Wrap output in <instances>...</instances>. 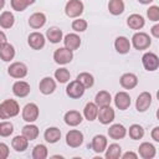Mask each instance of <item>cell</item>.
<instances>
[{
    "label": "cell",
    "mask_w": 159,
    "mask_h": 159,
    "mask_svg": "<svg viewBox=\"0 0 159 159\" xmlns=\"http://www.w3.org/2000/svg\"><path fill=\"white\" fill-rule=\"evenodd\" d=\"M19 112H20V106L15 99L9 98L0 103V118L1 119L15 117L19 114Z\"/></svg>",
    "instance_id": "cell-1"
},
{
    "label": "cell",
    "mask_w": 159,
    "mask_h": 159,
    "mask_svg": "<svg viewBox=\"0 0 159 159\" xmlns=\"http://www.w3.org/2000/svg\"><path fill=\"white\" fill-rule=\"evenodd\" d=\"M83 2L81 0H70L65 6V12L68 17H80L83 12Z\"/></svg>",
    "instance_id": "cell-2"
},
{
    "label": "cell",
    "mask_w": 159,
    "mask_h": 159,
    "mask_svg": "<svg viewBox=\"0 0 159 159\" xmlns=\"http://www.w3.org/2000/svg\"><path fill=\"white\" fill-rule=\"evenodd\" d=\"M152 43V40L145 32H137L132 37V45L135 50H147Z\"/></svg>",
    "instance_id": "cell-3"
},
{
    "label": "cell",
    "mask_w": 159,
    "mask_h": 159,
    "mask_svg": "<svg viewBox=\"0 0 159 159\" xmlns=\"http://www.w3.org/2000/svg\"><path fill=\"white\" fill-rule=\"evenodd\" d=\"M84 91H86V88H84L83 84H82L80 81H77V80L71 81V82L67 84V87H66V93H67V96H68L70 98H73V99L81 98V97L84 94Z\"/></svg>",
    "instance_id": "cell-4"
},
{
    "label": "cell",
    "mask_w": 159,
    "mask_h": 159,
    "mask_svg": "<svg viewBox=\"0 0 159 159\" xmlns=\"http://www.w3.org/2000/svg\"><path fill=\"white\" fill-rule=\"evenodd\" d=\"M72 58H73L72 51H70L66 47H60L53 52V60L58 65H67L72 61Z\"/></svg>",
    "instance_id": "cell-5"
},
{
    "label": "cell",
    "mask_w": 159,
    "mask_h": 159,
    "mask_svg": "<svg viewBox=\"0 0 159 159\" xmlns=\"http://www.w3.org/2000/svg\"><path fill=\"white\" fill-rule=\"evenodd\" d=\"M142 63L147 71H155L159 67V57L153 52H145L142 57Z\"/></svg>",
    "instance_id": "cell-6"
},
{
    "label": "cell",
    "mask_w": 159,
    "mask_h": 159,
    "mask_svg": "<svg viewBox=\"0 0 159 159\" xmlns=\"http://www.w3.org/2000/svg\"><path fill=\"white\" fill-rule=\"evenodd\" d=\"M39 113H40V111H39L37 104L27 103L22 108V119L29 122V123H32V122H35L39 118Z\"/></svg>",
    "instance_id": "cell-7"
},
{
    "label": "cell",
    "mask_w": 159,
    "mask_h": 159,
    "mask_svg": "<svg viewBox=\"0 0 159 159\" xmlns=\"http://www.w3.org/2000/svg\"><path fill=\"white\" fill-rule=\"evenodd\" d=\"M114 109L111 108V106H104V107H99L98 108V114L97 118L102 124H109L114 120Z\"/></svg>",
    "instance_id": "cell-8"
},
{
    "label": "cell",
    "mask_w": 159,
    "mask_h": 159,
    "mask_svg": "<svg viewBox=\"0 0 159 159\" xmlns=\"http://www.w3.org/2000/svg\"><path fill=\"white\" fill-rule=\"evenodd\" d=\"M7 73L14 78H24L27 75V66L22 62H14L9 66Z\"/></svg>",
    "instance_id": "cell-9"
},
{
    "label": "cell",
    "mask_w": 159,
    "mask_h": 159,
    "mask_svg": "<svg viewBox=\"0 0 159 159\" xmlns=\"http://www.w3.org/2000/svg\"><path fill=\"white\" fill-rule=\"evenodd\" d=\"M66 143L71 148H78L83 143V134L77 129H71L66 134Z\"/></svg>",
    "instance_id": "cell-10"
},
{
    "label": "cell",
    "mask_w": 159,
    "mask_h": 159,
    "mask_svg": "<svg viewBox=\"0 0 159 159\" xmlns=\"http://www.w3.org/2000/svg\"><path fill=\"white\" fill-rule=\"evenodd\" d=\"M45 36L41 34V32H31L27 37V42H29V46L34 50H41L43 46H45Z\"/></svg>",
    "instance_id": "cell-11"
},
{
    "label": "cell",
    "mask_w": 159,
    "mask_h": 159,
    "mask_svg": "<svg viewBox=\"0 0 159 159\" xmlns=\"http://www.w3.org/2000/svg\"><path fill=\"white\" fill-rule=\"evenodd\" d=\"M150 104H152V94L149 92H142L135 101V108L138 112H145Z\"/></svg>",
    "instance_id": "cell-12"
},
{
    "label": "cell",
    "mask_w": 159,
    "mask_h": 159,
    "mask_svg": "<svg viewBox=\"0 0 159 159\" xmlns=\"http://www.w3.org/2000/svg\"><path fill=\"white\" fill-rule=\"evenodd\" d=\"M30 91H31L30 84L27 82H25V81H16L12 84V93L16 97L24 98V97H26L30 93Z\"/></svg>",
    "instance_id": "cell-13"
},
{
    "label": "cell",
    "mask_w": 159,
    "mask_h": 159,
    "mask_svg": "<svg viewBox=\"0 0 159 159\" xmlns=\"http://www.w3.org/2000/svg\"><path fill=\"white\" fill-rule=\"evenodd\" d=\"M114 103H116V107L120 111H125L129 106H130V96L127 93V92H118L116 93V97H114Z\"/></svg>",
    "instance_id": "cell-14"
},
{
    "label": "cell",
    "mask_w": 159,
    "mask_h": 159,
    "mask_svg": "<svg viewBox=\"0 0 159 159\" xmlns=\"http://www.w3.org/2000/svg\"><path fill=\"white\" fill-rule=\"evenodd\" d=\"M39 88H40V92L42 94H51L53 93V91L56 89V82L53 78L51 77H43L41 81H40V84H39Z\"/></svg>",
    "instance_id": "cell-15"
},
{
    "label": "cell",
    "mask_w": 159,
    "mask_h": 159,
    "mask_svg": "<svg viewBox=\"0 0 159 159\" xmlns=\"http://www.w3.org/2000/svg\"><path fill=\"white\" fill-rule=\"evenodd\" d=\"M65 47L70 51H75L81 46V37L77 34H67L63 39Z\"/></svg>",
    "instance_id": "cell-16"
},
{
    "label": "cell",
    "mask_w": 159,
    "mask_h": 159,
    "mask_svg": "<svg viewBox=\"0 0 159 159\" xmlns=\"http://www.w3.org/2000/svg\"><path fill=\"white\" fill-rule=\"evenodd\" d=\"M63 119H65V123L67 125H70V127H76V125L81 124L82 120H83L82 119V114L78 111H68V112H66Z\"/></svg>",
    "instance_id": "cell-17"
},
{
    "label": "cell",
    "mask_w": 159,
    "mask_h": 159,
    "mask_svg": "<svg viewBox=\"0 0 159 159\" xmlns=\"http://www.w3.org/2000/svg\"><path fill=\"white\" fill-rule=\"evenodd\" d=\"M125 134H127L125 127H124L123 124H119V123L112 124V125L109 127V129H108V135H109V138H112V139H114V140H118V139L124 138Z\"/></svg>",
    "instance_id": "cell-18"
},
{
    "label": "cell",
    "mask_w": 159,
    "mask_h": 159,
    "mask_svg": "<svg viewBox=\"0 0 159 159\" xmlns=\"http://www.w3.org/2000/svg\"><path fill=\"white\" fill-rule=\"evenodd\" d=\"M119 82H120V86L123 88L132 89L138 84V77L134 73H130V72L129 73H124V75H122Z\"/></svg>",
    "instance_id": "cell-19"
},
{
    "label": "cell",
    "mask_w": 159,
    "mask_h": 159,
    "mask_svg": "<svg viewBox=\"0 0 159 159\" xmlns=\"http://www.w3.org/2000/svg\"><path fill=\"white\" fill-rule=\"evenodd\" d=\"M138 152H139V155L143 159H152V158L155 157V147L152 143H148V142L142 143L138 148Z\"/></svg>",
    "instance_id": "cell-20"
},
{
    "label": "cell",
    "mask_w": 159,
    "mask_h": 159,
    "mask_svg": "<svg viewBox=\"0 0 159 159\" xmlns=\"http://www.w3.org/2000/svg\"><path fill=\"white\" fill-rule=\"evenodd\" d=\"M15 57V48L11 43L5 42L2 45H0V58L5 62L11 61Z\"/></svg>",
    "instance_id": "cell-21"
},
{
    "label": "cell",
    "mask_w": 159,
    "mask_h": 159,
    "mask_svg": "<svg viewBox=\"0 0 159 159\" xmlns=\"http://www.w3.org/2000/svg\"><path fill=\"white\" fill-rule=\"evenodd\" d=\"M144 24H145V20H144V17H143L142 15H139V14H132V15H129L128 19H127V25H128L132 30H140V29H143Z\"/></svg>",
    "instance_id": "cell-22"
},
{
    "label": "cell",
    "mask_w": 159,
    "mask_h": 159,
    "mask_svg": "<svg viewBox=\"0 0 159 159\" xmlns=\"http://www.w3.org/2000/svg\"><path fill=\"white\" fill-rule=\"evenodd\" d=\"M114 47H116V51L118 53L125 55L130 50V42L125 36H118L114 41Z\"/></svg>",
    "instance_id": "cell-23"
},
{
    "label": "cell",
    "mask_w": 159,
    "mask_h": 159,
    "mask_svg": "<svg viewBox=\"0 0 159 159\" xmlns=\"http://www.w3.org/2000/svg\"><path fill=\"white\" fill-rule=\"evenodd\" d=\"M43 138L50 144L57 143L60 140V138H61V130L57 127H48L43 133Z\"/></svg>",
    "instance_id": "cell-24"
},
{
    "label": "cell",
    "mask_w": 159,
    "mask_h": 159,
    "mask_svg": "<svg viewBox=\"0 0 159 159\" xmlns=\"http://www.w3.org/2000/svg\"><path fill=\"white\" fill-rule=\"evenodd\" d=\"M92 149L96 152V153H102L106 150L107 148V138L103 135V134H97L93 137L92 139V144H91Z\"/></svg>",
    "instance_id": "cell-25"
},
{
    "label": "cell",
    "mask_w": 159,
    "mask_h": 159,
    "mask_svg": "<svg viewBox=\"0 0 159 159\" xmlns=\"http://www.w3.org/2000/svg\"><path fill=\"white\" fill-rule=\"evenodd\" d=\"M46 24V15L43 12H35L29 17V25L32 29H41Z\"/></svg>",
    "instance_id": "cell-26"
},
{
    "label": "cell",
    "mask_w": 159,
    "mask_h": 159,
    "mask_svg": "<svg viewBox=\"0 0 159 159\" xmlns=\"http://www.w3.org/2000/svg\"><path fill=\"white\" fill-rule=\"evenodd\" d=\"M97 114H98V106L94 103V102H88L86 106H84V109H83V116L87 120L92 122L97 118Z\"/></svg>",
    "instance_id": "cell-27"
},
{
    "label": "cell",
    "mask_w": 159,
    "mask_h": 159,
    "mask_svg": "<svg viewBox=\"0 0 159 159\" xmlns=\"http://www.w3.org/2000/svg\"><path fill=\"white\" fill-rule=\"evenodd\" d=\"M111 102H112V97H111V93L107 91H99L94 97V103L98 107L111 106Z\"/></svg>",
    "instance_id": "cell-28"
},
{
    "label": "cell",
    "mask_w": 159,
    "mask_h": 159,
    "mask_svg": "<svg viewBox=\"0 0 159 159\" xmlns=\"http://www.w3.org/2000/svg\"><path fill=\"white\" fill-rule=\"evenodd\" d=\"M27 145H29V140L22 134L14 137V139L11 140V147L16 152H25L27 149Z\"/></svg>",
    "instance_id": "cell-29"
},
{
    "label": "cell",
    "mask_w": 159,
    "mask_h": 159,
    "mask_svg": "<svg viewBox=\"0 0 159 159\" xmlns=\"http://www.w3.org/2000/svg\"><path fill=\"white\" fill-rule=\"evenodd\" d=\"M46 36L51 43H58L60 41H62L63 34H62V30L58 27H50L46 31Z\"/></svg>",
    "instance_id": "cell-30"
},
{
    "label": "cell",
    "mask_w": 159,
    "mask_h": 159,
    "mask_svg": "<svg viewBox=\"0 0 159 159\" xmlns=\"http://www.w3.org/2000/svg\"><path fill=\"white\" fill-rule=\"evenodd\" d=\"M15 22V16L11 11H4L0 15V26L2 29H10L14 26Z\"/></svg>",
    "instance_id": "cell-31"
},
{
    "label": "cell",
    "mask_w": 159,
    "mask_h": 159,
    "mask_svg": "<svg viewBox=\"0 0 159 159\" xmlns=\"http://www.w3.org/2000/svg\"><path fill=\"white\" fill-rule=\"evenodd\" d=\"M39 128L35 124H26L22 128V135L27 139V140H35L39 137Z\"/></svg>",
    "instance_id": "cell-32"
},
{
    "label": "cell",
    "mask_w": 159,
    "mask_h": 159,
    "mask_svg": "<svg viewBox=\"0 0 159 159\" xmlns=\"http://www.w3.org/2000/svg\"><path fill=\"white\" fill-rule=\"evenodd\" d=\"M122 155V148L119 144H111L108 148H106V158L107 159H118Z\"/></svg>",
    "instance_id": "cell-33"
},
{
    "label": "cell",
    "mask_w": 159,
    "mask_h": 159,
    "mask_svg": "<svg viewBox=\"0 0 159 159\" xmlns=\"http://www.w3.org/2000/svg\"><path fill=\"white\" fill-rule=\"evenodd\" d=\"M108 10L112 15H120L124 11V2L123 0H109Z\"/></svg>",
    "instance_id": "cell-34"
},
{
    "label": "cell",
    "mask_w": 159,
    "mask_h": 159,
    "mask_svg": "<svg viewBox=\"0 0 159 159\" xmlns=\"http://www.w3.org/2000/svg\"><path fill=\"white\" fill-rule=\"evenodd\" d=\"M128 133H129V137H130L133 140H139V139H142L143 135H144V129H143V127L139 125V124H132V125L129 127Z\"/></svg>",
    "instance_id": "cell-35"
},
{
    "label": "cell",
    "mask_w": 159,
    "mask_h": 159,
    "mask_svg": "<svg viewBox=\"0 0 159 159\" xmlns=\"http://www.w3.org/2000/svg\"><path fill=\"white\" fill-rule=\"evenodd\" d=\"M77 81H80L84 88H91L93 84H94V78L91 73L88 72H82L77 76Z\"/></svg>",
    "instance_id": "cell-36"
},
{
    "label": "cell",
    "mask_w": 159,
    "mask_h": 159,
    "mask_svg": "<svg viewBox=\"0 0 159 159\" xmlns=\"http://www.w3.org/2000/svg\"><path fill=\"white\" fill-rule=\"evenodd\" d=\"M48 155L47 148L43 144H37L32 149V158L34 159H46Z\"/></svg>",
    "instance_id": "cell-37"
},
{
    "label": "cell",
    "mask_w": 159,
    "mask_h": 159,
    "mask_svg": "<svg viewBox=\"0 0 159 159\" xmlns=\"http://www.w3.org/2000/svg\"><path fill=\"white\" fill-rule=\"evenodd\" d=\"M70 77H71V73L67 68L62 67V68H58L55 71V78L60 82V83H66L67 81H70Z\"/></svg>",
    "instance_id": "cell-38"
},
{
    "label": "cell",
    "mask_w": 159,
    "mask_h": 159,
    "mask_svg": "<svg viewBox=\"0 0 159 159\" xmlns=\"http://www.w3.org/2000/svg\"><path fill=\"white\" fill-rule=\"evenodd\" d=\"M14 132V124L11 122L0 123V137H9Z\"/></svg>",
    "instance_id": "cell-39"
},
{
    "label": "cell",
    "mask_w": 159,
    "mask_h": 159,
    "mask_svg": "<svg viewBox=\"0 0 159 159\" xmlns=\"http://www.w3.org/2000/svg\"><path fill=\"white\" fill-rule=\"evenodd\" d=\"M72 30H75L76 32H83L87 30V21L83 19H76L72 21Z\"/></svg>",
    "instance_id": "cell-40"
},
{
    "label": "cell",
    "mask_w": 159,
    "mask_h": 159,
    "mask_svg": "<svg viewBox=\"0 0 159 159\" xmlns=\"http://www.w3.org/2000/svg\"><path fill=\"white\" fill-rule=\"evenodd\" d=\"M147 16L152 21H159V6L157 5L149 6V9L147 10Z\"/></svg>",
    "instance_id": "cell-41"
},
{
    "label": "cell",
    "mask_w": 159,
    "mask_h": 159,
    "mask_svg": "<svg viewBox=\"0 0 159 159\" xmlns=\"http://www.w3.org/2000/svg\"><path fill=\"white\" fill-rule=\"evenodd\" d=\"M29 5L25 0H11V7L15 11H24Z\"/></svg>",
    "instance_id": "cell-42"
},
{
    "label": "cell",
    "mask_w": 159,
    "mask_h": 159,
    "mask_svg": "<svg viewBox=\"0 0 159 159\" xmlns=\"http://www.w3.org/2000/svg\"><path fill=\"white\" fill-rule=\"evenodd\" d=\"M10 154L9 147L5 143H0V159H6Z\"/></svg>",
    "instance_id": "cell-43"
},
{
    "label": "cell",
    "mask_w": 159,
    "mask_h": 159,
    "mask_svg": "<svg viewBox=\"0 0 159 159\" xmlns=\"http://www.w3.org/2000/svg\"><path fill=\"white\" fill-rule=\"evenodd\" d=\"M152 138L155 142H159V127L153 128V130H152Z\"/></svg>",
    "instance_id": "cell-44"
},
{
    "label": "cell",
    "mask_w": 159,
    "mask_h": 159,
    "mask_svg": "<svg viewBox=\"0 0 159 159\" xmlns=\"http://www.w3.org/2000/svg\"><path fill=\"white\" fill-rule=\"evenodd\" d=\"M120 157H122V159H128V158L137 159V158H138V155H137L135 153H133V152H127V153H124V154L120 155Z\"/></svg>",
    "instance_id": "cell-45"
},
{
    "label": "cell",
    "mask_w": 159,
    "mask_h": 159,
    "mask_svg": "<svg viewBox=\"0 0 159 159\" xmlns=\"http://www.w3.org/2000/svg\"><path fill=\"white\" fill-rule=\"evenodd\" d=\"M150 31H152V35H153L154 37H157V39L159 37V25H158V24H157V25H154V26L152 27V30H150Z\"/></svg>",
    "instance_id": "cell-46"
},
{
    "label": "cell",
    "mask_w": 159,
    "mask_h": 159,
    "mask_svg": "<svg viewBox=\"0 0 159 159\" xmlns=\"http://www.w3.org/2000/svg\"><path fill=\"white\" fill-rule=\"evenodd\" d=\"M5 42H6V35L2 31H0V45H2Z\"/></svg>",
    "instance_id": "cell-47"
},
{
    "label": "cell",
    "mask_w": 159,
    "mask_h": 159,
    "mask_svg": "<svg viewBox=\"0 0 159 159\" xmlns=\"http://www.w3.org/2000/svg\"><path fill=\"white\" fill-rule=\"evenodd\" d=\"M140 4H144V5H147V4H150V2H153L154 0H138Z\"/></svg>",
    "instance_id": "cell-48"
},
{
    "label": "cell",
    "mask_w": 159,
    "mask_h": 159,
    "mask_svg": "<svg viewBox=\"0 0 159 159\" xmlns=\"http://www.w3.org/2000/svg\"><path fill=\"white\" fill-rule=\"evenodd\" d=\"M4 6H5V0H0V10H2Z\"/></svg>",
    "instance_id": "cell-49"
},
{
    "label": "cell",
    "mask_w": 159,
    "mask_h": 159,
    "mask_svg": "<svg viewBox=\"0 0 159 159\" xmlns=\"http://www.w3.org/2000/svg\"><path fill=\"white\" fill-rule=\"evenodd\" d=\"M25 1H26L27 5H32V4L35 2V0H25Z\"/></svg>",
    "instance_id": "cell-50"
}]
</instances>
